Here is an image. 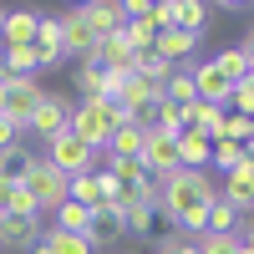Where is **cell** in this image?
Wrapping results in <instances>:
<instances>
[{
    "label": "cell",
    "instance_id": "obj_14",
    "mask_svg": "<svg viewBox=\"0 0 254 254\" xmlns=\"http://www.w3.org/2000/svg\"><path fill=\"white\" fill-rule=\"evenodd\" d=\"M36 239H41L36 219H15V214L0 208V249H31Z\"/></svg>",
    "mask_w": 254,
    "mask_h": 254
},
{
    "label": "cell",
    "instance_id": "obj_38",
    "mask_svg": "<svg viewBox=\"0 0 254 254\" xmlns=\"http://www.w3.org/2000/svg\"><path fill=\"white\" fill-rule=\"evenodd\" d=\"M239 254H254V244H244V249H239Z\"/></svg>",
    "mask_w": 254,
    "mask_h": 254
},
{
    "label": "cell",
    "instance_id": "obj_10",
    "mask_svg": "<svg viewBox=\"0 0 254 254\" xmlns=\"http://www.w3.org/2000/svg\"><path fill=\"white\" fill-rule=\"evenodd\" d=\"M81 20L92 26L97 41H107V36H117L127 26V20H122V0H87V5H81Z\"/></svg>",
    "mask_w": 254,
    "mask_h": 254
},
{
    "label": "cell",
    "instance_id": "obj_31",
    "mask_svg": "<svg viewBox=\"0 0 254 254\" xmlns=\"http://www.w3.org/2000/svg\"><path fill=\"white\" fill-rule=\"evenodd\" d=\"M229 107H234V117H254V71L234 87V97H229Z\"/></svg>",
    "mask_w": 254,
    "mask_h": 254
},
{
    "label": "cell",
    "instance_id": "obj_21",
    "mask_svg": "<svg viewBox=\"0 0 254 254\" xmlns=\"http://www.w3.org/2000/svg\"><path fill=\"white\" fill-rule=\"evenodd\" d=\"M76 92H81V102H92V97H102V102H107V71H102L97 61L76 66Z\"/></svg>",
    "mask_w": 254,
    "mask_h": 254
},
{
    "label": "cell",
    "instance_id": "obj_15",
    "mask_svg": "<svg viewBox=\"0 0 254 254\" xmlns=\"http://www.w3.org/2000/svg\"><path fill=\"white\" fill-rule=\"evenodd\" d=\"M198 41H203V36H188V31H158L153 51L168 61V66H178V61H188V56L198 51Z\"/></svg>",
    "mask_w": 254,
    "mask_h": 254
},
{
    "label": "cell",
    "instance_id": "obj_18",
    "mask_svg": "<svg viewBox=\"0 0 254 254\" xmlns=\"http://www.w3.org/2000/svg\"><path fill=\"white\" fill-rule=\"evenodd\" d=\"M208 153H214V142H208V137H198V132H183V137H178V168L203 173V168H208Z\"/></svg>",
    "mask_w": 254,
    "mask_h": 254
},
{
    "label": "cell",
    "instance_id": "obj_28",
    "mask_svg": "<svg viewBox=\"0 0 254 254\" xmlns=\"http://www.w3.org/2000/svg\"><path fill=\"white\" fill-rule=\"evenodd\" d=\"M214 66H219L229 81H234V87H239V81L249 76V61H244V51H239V46H224V51L214 56Z\"/></svg>",
    "mask_w": 254,
    "mask_h": 254
},
{
    "label": "cell",
    "instance_id": "obj_13",
    "mask_svg": "<svg viewBox=\"0 0 254 254\" xmlns=\"http://www.w3.org/2000/svg\"><path fill=\"white\" fill-rule=\"evenodd\" d=\"M142 147H147V122H122L112 142H107V158H142Z\"/></svg>",
    "mask_w": 254,
    "mask_h": 254
},
{
    "label": "cell",
    "instance_id": "obj_7",
    "mask_svg": "<svg viewBox=\"0 0 254 254\" xmlns=\"http://www.w3.org/2000/svg\"><path fill=\"white\" fill-rule=\"evenodd\" d=\"M193 97L198 102H208V107H224L229 112V97H234V81H229L214 61H198L193 66Z\"/></svg>",
    "mask_w": 254,
    "mask_h": 254
},
{
    "label": "cell",
    "instance_id": "obj_4",
    "mask_svg": "<svg viewBox=\"0 0 254 254\" xmlns=\"http://www.w3.org/2000/svg\"><path fill=\"white\" fill-rule=\"evenodd\" d=\"M41 158H46L51 168H56V173H66V178H81V173H92V147L87 142H81L76 132H71V127H66V132H56V137H46V153H41Z\"/></svg>",
    "mask_w": 254,
    "mask_h": 254
},
{
    "label": "cell",
    "instance_id": "obj_9",
    "mask_svg": "<svg viewBox=\"0 0 254 254\" xmlns=\"http://www.w3.org/2000/svg\"><path fill=\"white\" fill-rule=\"evenodd\" d=\"M142 168H147V178H168V173H178V137H163V132H147V147H142V158H137Z\"/></svg>",
    "mask_w": 254,
    "mask_h": 254
},
{
    "label": "cell",
    "instance_id": "obj_1",
    "mask_svg": "<svg viewBox=\"0 0 254 254\" xmlns=\"http://www.w3.org/2000/svg\"><path fill=\"white\" fill-rule=\"evenodd\" d=\"M214 198H219V183L208 178V173H193V168H178V173L158 178V193H153V203H158L193 244L208 234V203H214Z\"/></svg>",
    "mask_w": 254,
    "mask_h": 254
},
{
    "label": "cell",
    "instance_id": "obj_8",
    "mask_svg": "<svg viewBox=\"0 0 254 254\" xmlns=\"http://www.w3.org/2000/svg\"><path fill=\"white\" fill-rule=\"evenodd\" d=\"M36 102H41V87H36V76H10L5 81V117L26 132V122L36 112Z\"/></svg>",
    "mask_w": 254,
    "mask_h": 254
},
{
    "label": "cell",
    "instance_id": "obj_5",
    "mask_svg": "<svg viewBox=\"0 0 254 254\" xmlns=\"http://www.w3.org/2000/svg\"><path fill=\"white\" fill-rule=\"evenodd\" d=\"M66 122H71V97H61V92H41L36 112H31V122H26V132L46 142V137H56V132H66Z\"/></svg>",
    "mask_w": 254,
    "mask_h": 254
},
{
    "label": "cell",
    "instance_id": "obj_25",
    "mask_svg": "<svg viewBox=\"0 0 254 254\" xmlns=\"http://www.w3.org/2000/svg\"><path fill=\"white\" fill-rule=\"evenodd\" d=\"M41 244H46V254H92V244L81 234H61V229H46Z\"/></svg>",
    "mask_w": 254,
    "mask_h": 254
},
{
    "label": "cell",
    "instance_id": "obj_36",
    "mask_svg": "<svg viewBox=\"0 0 254 254\" xmlns=\"http://www.w3.org/2000/svg\"><path fill=\"white\" fill-rule=\"evenodd\" d=\"M239 51H244V61H249V71H254V26L244 31V41H239Z\"/></svg>",
    "mask_w": 254,
    "mask_h": 254
},
{
    "label": "cell",
    "instance_id": "obj_20",
    "mask_svg": "<svg viewBox=\"0 0 254 254\" xmlns=\"http://www.w3.org/2000/svg\"><path fill=\"white\" fill-rule=\"evenodd\" d=\"M56 229H61V234H87V229H92V208H81L76 198H66L56 208Z\"/></svg>",
    "mask_w": 254,
    "mask_h": 254
},
{
    "label": "cell",
    "instance_id": "obj_6",
    "mask_svg": "<svg viewBox=\"0 0 254 254\" xmlns=\"http://www.w3.org/2000/svg\"><path fill=\"white\" fill-rule=\"evenodd\" d=\"M61 56L76 61V66H87V61L97 56V36H92L87 20H81V5L61 15Z\"/></svg>",
    "mask_w": 254,
    "mask_h": 254
},
{
    "label": "cell",
    "instance_id": "obj_24",
    "mask_svg": "<svg viewBox=\"0 0 254 254\" xmlns=\"http://www.w3.org/2000/svg\"><path fill=\"white\" fill-rule=\"evenodd\" d=\"M0 208H5V214H15V219H41V208H36V198H31L26 188H20V183H10L5 193H0Z\"/></svg>",
    "mask_w": 254,
    "mask_h": 254
},
{
    "label": "cell",
    "instance_id": "obj_3",
    "mask_svg": "<svg viewBox=\"0 0 254 254\" xmlns=\"http://www.w3.org/2000/svg\"><path fill=\"white\" fill-rule=\"evenodd\" d=\"M122 122H132V117H122L112 102L92 97V102H71V122H66V127L92 147V153H107V142H112V132H117Z\"/></svg>",
    "mask_w": 254,
    "mask_h": 254
},
{
    "label": "cell",
    "instance_id": "obj_32",
    "mask_svg": "<svg viewBox=\"0 0 254 254\" xmlns=\"http://www.w3.org/2000/svg\"><path fill=\"white\" fill-rule=\"evenodd\" d=\"M224 137L244 147V142L254 137V117H234V112H229V117H224Z\"/></svg>",
    "mask_w": 254,
    "mask_h": 254
},
{
    "label": "cell",
    "instance_id": "obj_30",
    "mask_svg": "<svg viewBox=\"0 0 254 254\" xmlns=\"http://www.w3.org/2000/svg\"><path fill=\"white\" fill-rule=\"evenodd\" d=\"M239 249H244L239 234H203L198 239V254H239Z\"/></svg>",
    "mask_w": 254,
    "mask_h": 254
},
{
    "label": "cell",
    "instance_id": "obj_16",
    "mask_svg": "<svg viewBox=\"0 0 254 254\" xmlns=\"http://www.w3.org/2000/svg\"><path fill=\"white\" fill-rule=\"evenodd\" d=\"M122 203V234H153V203L147 198H112Z\"/></svg>",
    "mask_w": 254,
    "mask_h": 254
},
{
    "label": "cell",
    "instance_id": "obj_29",
    "mask_svg": "<svg viewBox=\"0 0 254 254\" xmlns=\"http://www.w3.org/2000/svg\"><path fill=\"white\" fill-rule=\"evenodd\" d=\"M208 234H239V214H234L224 198L208 203Z\"/></svg>",
    "mask_w": 254,
    "mask_h": 254
},
{
    "label": "cell",
    "instance_id": "obj_26",
    "mask_svg": "<svg viewBox=\"0 0 254 254\" xmlns=\"http://www.w3.org/2000/svg\"><path fill=\"white\" fill-rule=\"evenodd\" d=\"M203 26H208V5L203 0H178V31L203 36Z\"/></svg>",
    "mask_w": 254,
    "mask_h": 254
},
{
    "label": "cell",
    "instance_id": "obj_17",
    "mask_svg": "<svg viewBox=\"0 0 254 254\" xmlns=\"http://www.w3.org/2000/svg\"><path fill=\"white\" fill-rule=\"evenodd\" d=\"M147 132H163V137H183L188 122H183V107H173V102H158L153 112H147Z\"/></svg>",
    "mask_w": 254,
    "mask_h": 254
},
{
    "label": "cell",
    "instance_id": "obj_27",
    "mask_svg": "<svg viewBox=\"0 0 254 254\" xmlns=\"http://www.w3.org/2000/svg\"><path fill=\"white\" fill-rule=\"evenodd\" d=\"M122 36H127V46H132V51H153L158 26H153V15H142V20H127V26H122Z\"/></svg>",
    "mask_w": 254,
    "mask_h": 254
},
{
    "label": "cell",
    "instance_id": "obj_23",
    "mask_svg": "<svg viewBox=\"0 0 254 254\" xmlns=\"http://www.w3.org/2000/svg\"><path fill=\"white\" fill-rule=\"evenodd\" d=\"M0 66H5V76H36V71H41L36 46H10L5 56H0Z\"/></svg>",
    "mask_w": 254,
    "mask_h": 254
},
{
    "label": "cell",
    "instance_id": "obj_2",
    "mask_svg": "<svg viewBox=\"0 0 254 254\" xmlns=\"http://www.w3.org/2000/svg\"><path fill=\"white\" fill-rule=\"evenodd\" d=\"M15 183L26 188L31 198H36V208H41V214H56V208L71 198V178H66V173H56V168H51L46 158H31V153L20 158V168H15Z\"/></svg>",
    "mask_w": 254,
    "mask_h": 254
},
{
    "label": "cell",
    "instance_id": "obj_11",
    "mask_svg": "<svg viewBox=\"0 0 254 254\" xmlns=\"http://www.w3.org/2000/svg\"><path fill=\"white\" fill-rule=\"evenodd\" d=\"M36 26H41L36 10H10L5 20H0V41H5V51L10 46H36Z\"/></svg>",
    "mask_w": 254,
    "mask_h": 254
},
{
    "label": "cell",
    "instance_id": "obj_33",
    "mask_svg": "<svg viewBox=\"0 0 254 254\" xmlns=\"http://www.w3.org/2000/svg\"><path fill=\"white\" fill-rule=\"evenodd\" d=\"M153 26L158 31H178V0H158L153 5Z\"/></svg>",
    "mask_w": 254,
    "mask_h": 254
},
{
    "label": "cell",
    "instance_id": "obj_39",
    "mask_svg": "<svg viewBox=\"0 0 254 254\" xmlns=\"http://www.w3.org/2000/svg\"><path fill=\"white\" fill-rule=\"evenodd\" d=\"M0 20H5V10H0Z\"/></svg>",
    "mask_w": 254,
    "mask_h": 254
},
{
    "label": "cell",
    "instance_id": "obj_19",
    "mask_svg": "<svg viewBox=\"0 0 254 254\" xmlns=\"http://www.w3.org/2000/svg\"><path fill=\"white\" fill-rule=\"evenodd\" d=\"M173 71H178V66H168L158 51H137V61H132V76L153 81V87H168V76H173Z\"/></svg>",
    "mask_w": 254,
    "mask_h": 254
},
{
    "label": "cell",
    "instance_id": "obj_12",
    "mask_svg": "<svg viewBox=\"0 0 254 254\" xmlns=\"http://www.w3.org/2000/svg\"><path fill=\"white\" fill-rule=\"evenodd\" d=\"M97 66L102 71H132V61H137V51L132 46H127V36L117 31V36H107V41H97Z\"/></svg>",
    "mask_w": 254,
    "mask_h": 254
},
{
    "label": "cell",
    "instance_id": "obj_34",
    "mask_svg": "<svg viewBox=\"0 0 254 254\" xmlns=\"http://www.w3.org/2000/svg\"><path fill=\"white\" fill-rule=\"evenodd\" d=\"M158 254H198V244L188 239V234H168V239L158 244Z\"/></svg>",
    "mask_w": 254,
    "mask_h": 254
},
{
    "label": "cell",
    "instance_id": "obj_22",
    "mask_svg": "<svg viewBox=\"0 0 254 254\" xmlns=\"http://www.w3.org/2000/svg\"><path fill=\"white\" fill-rule=\"evenodd\" d=\"M208 163H214L219 173L229 178V173H239V168H244L249 158H244V147H239V142H229V137H219V142H214V153H208Z\"/></svg>",
    "mask_w": 254,
    "mask_h": 254
},
{
    "label": "cell",
    "instance_id": "obj_37",
    "mask_svg": "<svg viewBox=\"0 0 254 254\" xmlns=\"http://www.w3.org/2000/svg\"><path fill=\"white\" fill-rule=\"evenodd\" d=\"M5 81H10V76H5V71H0V112H5Z\"/></svg>",
    "mask_w": 254,
    "mask_h": 254
},
{
    "label": "cell",
    "instance_id": "obj_35",
    "mask_svg": "<svg viewBox=\"0 0 254 254\" xmlns=\"http://www.w3.org/2000/svg\"><path fill=\"white\" fill-rule=\"evenodd\" d=\"M20 137H26V132H20V127L5 117V112H0V153H10V147H20Z\"/></svg>",
    "mask_w": 254,
    "mask_h": 254
}]
</instances>
